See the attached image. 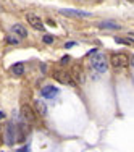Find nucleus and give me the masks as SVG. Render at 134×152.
Returning a JSON list of instances; mask_svg holds the SVG:
<instances>
[{
    "label": "nucleus",
    "instance_id": "obj_3",
    "mask_svg": "<svg viewBox=\"0 0 134 152\" xmlns=\"http://www.w3.org/2000/svg\"><path fill=\"white\" fill-rule=\"evenodd\" d=\"M110 63L113 68H126L129 65V57L126 53H113L110 58Z\"/></svg>",
    "mask_w": 134,
    "mask_h": 152
},
{
    "label": "nucleus",
    "instance_id": "obj_14",
    "mask_svg": "<svg viewBox=\"0 0 134 152\" xmlns=\"http://www.w3.org/2000/svg\"><path fill=\"white\" fill-rule=\"evenodd\" d=\"M42 41H44L45 44H52V42H53V36H50V34H45Z\"/></svg>",
    "mask_w": 134,
    "mask_h": 152
},
{
    "label": "nucleus",
    "instance_id": "obj_17",
    "mask_svg": "<svg viewBox=\"0 0 134 152\" xmlns=\"http://www.w3.org/2000/svg\"><path fill=\"white\" fill-rule=\"evenodd\" d=\"M47 23H49L50 26H55V21H53V20H49V21H47Z\"/></svg>",
    "mask_w": 134,
    "mask_h": 152
},
{
    "label": "nucleus",
    "instance_id": "obj_18",
    "mask_svg": "<svg viewBox=\"0 0 134 152\" xmlns=\"http://www.w3.org/2000/svg\"><path fill=\"white\" fill-rule=\"evenodd\" d=\"M5 118V115H3V112H0V120H3Z\"/></svg>",
    "mask_w": 134,
    "mask_h": 152
},
{
    "label": "nucleus",
    "instance_id": "obj_7",
    "mask_svg": "<svg viewBox=\"0 0 134 152\" xmlns=\"http://www.w3.org/2000/svg\"><path fill=\"white\" fill-rule=\"evenodd\" d=\"M42 97H45V99H53V97L58 94V89L57 88H53V86H45V88H42Z\"/></svg>",
    "mask_w": 134,
    "mask_h": 152
},
{
    "label": "nucleus",
    "instance_id": "obj_15",
    "mask_svg": "<svg viewBox=\"0 0 134 152\" xmlns=\"http://www.w3.org/2000/svg\"><path fill=\"white\" fill-rule=\"evenodd\" d=\"M68 61H70V57L66 55V57H63V58L60 60V63H61V65H65V63H68Z\"/></svg>",
    "mask_w": 134,
    "mask_h": 152
},
{
    "label": "nucleus",
    "instance_id": "obj_4",
    "mask_svg": "<svg viewBox=\"0 0 134 152\" xmlns=\"http://www.w3.org/2000/svg\"><path fill=\"white\" fill-rule=\"evenodd\" d=\"M53 78H55V81L61 83V84L74 86V79H73V76L68 73V71H65V70H57V71H53Z\"/></svg>",
    "mask_w": 134,
    "mask_h": 152
},
{
    "label": "nucleus",
    "instance_id": "obj_9",
    "mask_svg": "<svg viewBox=\"0 0 134 152\" xmlns=\"http://www.w3.org/2000/svg\"><path fill=\"white\" fill-rule=\"evenodd\" d=\"M12 31L15 32V34H18L20 37H26V36H28V29L23 26V24H13Z\"/></svg>",
    "mask_w": 134,
    "mask_h": 152
},
{
    "label": "nucleus",
    "instance_id": "obj_11",
    "mask_svg": "<svg viewBox=\"0 0 134 152\" xmlns=\"http://www.w3.org/2000/svg\"><path fill=\"white\" fill-rule=\"evenodd\" d=\"M34 108H36V112L37 113H41L42 117L47 113V108H45V104L44 102H41V100H36V104H34Z\"/></svg>",
    "mask_w": 134,
    "mask_h": 152
},
{
    "label": "nucleus",
    "instance_id": "obj_8",
    "mask_svg": "<svg viewBox=\"0 0 134 152\" xmlns=\"http://www.w3.org/2000/svg\"><path fill=\"white\" fill-rule=\"evenodd\" d=\"M99 28L100 29H119L121 26H119L118 23H115V21H108L107 20V21H100Z\"/></svg>",
    "mask_w": 134,
    "mask_h": 152
},
{
    "label": "nucleus",
    "instance_id": "obj_2",
    "mask_svg": "<svg viewBox=\"0 0 134 152\" xmlns=\"http://www.w3.org/2000/svg\"><path fill=\"white\" fill-rule=\"evenodd\" d=\"M21 117H23V120L26 123H29V125H34V123L37 121V115H36L34 107L28 105V104H24V105L21 107Z\"/></svg>",
    "mask_w": 134,
    "mask_h": 152
},
{
    "label": "nucleus",
    "instance_id": "obj_13",
    "mask_svg": "<svg viewBox=\"0 0 134 152\" xmlns=\"http://www.w3.org/2000/svg\"><path fill=\"white\" fill-rule=\"evenodd\" d=\"M115 42H119V44H128V45H131V44H133V37H129V39L117 37V39H115Z\"/></svg>",
    "mask_w": 134,
    "mask_h": 152
},
{
    "label": "nucleus",
    "instance_id": "obj_16",
    "mask_svg": "<svg viewBox=\"0 0 134 152\" xmlns=\"http://www.w3.org/2000/svg\"><path fill=\"white\" fill-rule=\"evenodd\" d=\"M74 45H76V42H73V41L68 42V44H65V47H66V49H71V47H74Z\"/></svg>",
    "mask_w": 134,
    "mask_h": 152
},
{
    "label": "nucleus",
    "instance_id": "obj_10",
    "mask_svg": "<svg viewBox=\"0 0 134 152\" xmlns=\"http://www.w3.org/2000/svg\"><path fill=\"white\" fill-rule=\"evenodd\" d=\"M12 73L15 76H21L24 73V63H15L12 66Z\"/></svg>",
    "mask_w": 134,
    "mask_h": 152
},
{
    "label": "nucleus",
    "instance_id": "obj_12",
    "mask_svg": "<svg viewBox=\"0 0 134 152\" xmlns=\"http://www.w3.org/2000/svg\"><path fill=\"white\" fill-rule=\"evenodd\" d=\"M8 44H12V45H16V44H20V37H16V36H7V39H5Z\"/></svg>",
    "mask_w": 134,
    "mask_h": 152
},
{
    "label": "nucleus",
    "instance_id": "obj_5",
    "mask_svg": "<svg viewBox=\"0 0 134 152\" xmlns=\"http://www.w3.org/2000/svg\"><path fill=\"white\" fill-rule=\"evenodd\" d=\"M26 20H28V23H29L31 26L34 28V29H37V31H44V23H42L41 16L34 15V13H28V15H26Z\"/></svg>",
    "mask_w": 134,
    "mask_h": 152
},
{
    "label": "nucleus",
    "instance_id": "obj_6",
    "mask_svg": "<svg viewBox=\"0 0 134 152\" xmlns=\"http://www.w3.org/2000/svg\"><path fill=\"white\" fill-rule=\"evenodd\" d=\"M60 13H61V15H66V16H73V18H86V16H90L89 12H82V10H71V8H61Z\"/></svg>",
    "mask_w": 134,
    "mask_h": 152
},
{
    "label": "nucleus",
    "instance_id": "obj_1",
    "mask_svg": "<svg viewBox=\"0 0 134 152\" xmlns=\"http://www.w3.org/2000/svg\"><path fill=\"white\" fill-rule=\"evenodd\" d=\"M89 58H90V65H92L94 70H97L99 73H105L107 71V60H105L103 53L97 52V50H90Z\"/></svg>",
    "mask_w": 134,
    "mask_h": 152
}]
</instances>
